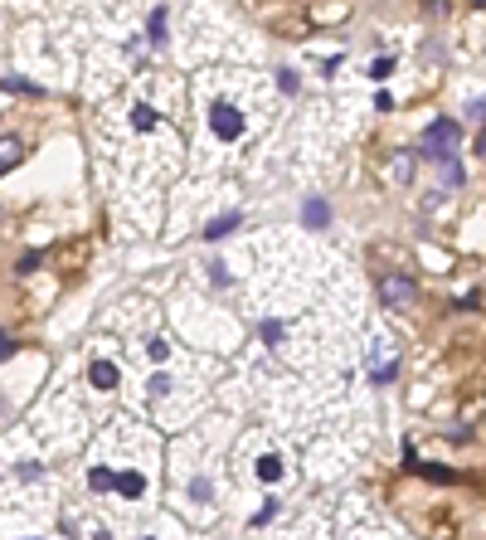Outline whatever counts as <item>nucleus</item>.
Instances as JSON below:
<instances>
[{"label":"nucleus","instance_id":"nucleus-18","mask_svg":"<svg viewBox=\"0 0 486 540\" xmlns=\"http://www.w3.org/2000/svg\"><path fill=\"white\" fill-rule=\"evenodd\" d=\"M467 112H472V117H482V122H486V98H477V103H472Z\"/></svg>","mask_w":486,"mask_h":540},{"label":"nucleus","instance_id":"nucleus-4","mask_svg":"<svg viewBox=\"0 0 486 540\" xmlns=\"http://www.w3.org/2000/svg\"><path fill=\"white\" fill-rule=\"evenodd\" d=\"M20 156H24V146H20V136H0V176H5V171H10V166H15Z\"/></svg>","mask_w":486,"mask_h":540},{"label":"nucleus","instance_id":"nucleus-16","mask_svg":"<svg viewBox=\"0 0 486 540\" xmlns=\"http://www.w3.org/2000/svg\"><path fill=\"white\" fill-rule=\"evenodd\" d=\"M278 88H283V93H296V73H292V69L278 73Z\"/></svg>","mask_w":486,"mask_h":540},{"label":"nucleus","instance_id":"nucleus-1","mask_svg":"<svg viewBox=\"0 0 486 540\" xmlns=\"http://www.w3.org/2000/svg\"><path fill=\"white\" fill-rule=\"evenodd\" d=\"M380 302H385L389 312H408V307L418 302L413 278H408V273H380Z\"/></svg>","mask_w":486,"mask_h":540},{"label":"nucleus","instance_id":"nucleus-2","mask_svg":"<svg viewBox=\"0 0 486 540\" xmlns=\"http://www.w3.org/2000/svg\"><path fill=\"white\" fill-rule=\"evenodd\" d=\"M457 141H462V127H457V122H433V127L423 132V156H428V161H448Z\"/></svg>","mask_w":486,"mask_h":540},{"label":"nucleus","instance_id":"nucleus-6","mask_svg":"<svg viewBox=\"0 0 486 540\" xmlns=\"http://www.w3.org/2000/svg\"><path fill=\"white\" fill-rule=\"evenodd\" d=\"M229 229H238V215H219L214 224H209V229H204V239H224Z\"/></svg>","mask_w":486,"mask_h":540},{"label":"nucleus","instance_id":"nucleus-19","mask_svg":"<svg viewBox=\"0 0 486 540\" xmlns=\"http://www.w3.org/2000/svg\"><path fill=\"white\" fill-rule=\"evenodd\" d=\"M477 156H486V127H482V136H477Z\"/></svg>","mask_w":486,"mask_h":540},{"label":"nucleus","instance_id":"nucleus-20","mask_svg":"<svg viewBox=\"0 0 486 540\" xmlns=\"http://www.w3.org/2000/svg\"><path fill=\"white\" fill-rule=\"evenodd\" d=\"M93 540H112V536H107V531H93Z\"/></svg>","mask_w":486,"mask_h":540},{"label":"nucleus","instance_id":"nucleus-11","mask_svg":"<svg viewBox=\"0 0 486 540\" xmlns=\"http://www.w3.org/2000/svg\"><path fill=\"white\" fill-rule=\"evenodd\" d=\"M151 39H156V44H166V10H156V15H151Z\"/></svg>","mask_w":486,"mask_h":540},{"label":"nucleus","instance_id":"nucleus-13","mask_svg":"<svg viewBox=\"0 0 486 540\" xmlns=\"http://www.w3.org/2000/svg\"><path fill=\"white\" fill-rule=\"evenodd\" d=\"M131 122H136V132H146V127H156V112H151V108H136V112H131Z\"/></svg>","mask_w":486,"mask_h":540},{"label":"nucleus","instance_id":"nucleus-9","mask_svg":"<svg viewBox=\"0 0 486 540\" xmlns=\"http://www.w3.org/2000/svg\"><path fill=\"white\" fill-rule=\"evenodd\" d=\"M258 477H263V482H278V477H283V462H278V457H263V462H258Z\"/></svg>","mask_w":486,"mask_h":540},{"label":"nucleus","instance_id":"nucleus-10","mask_svg":"<svg viewBox=\"0 0 486 540\" xmlns=\"http://www.w3.org/2000/svg\"><path fill=\"white\" fill-rule=\"evenodd\" d=\"M326 205H321V200H311V205H306V224H311V229H321V224H326Z\"/></svg>","mask_w":486,"mask_h":540},{"label":"nucleus","instance_id":"nucleus-12","mask_svg":"<svg viewBox=\"0 0 486 540\" xmlns=\"http://www.w3.org/2000/svg\"><path fill=\"white\" fill-rule=\"evenodd\" d=\"M0 88H5V93H39V88L24 83V78H0Z\"/></svg>","mask_w":486,"mask_h":540},{"label":"nucleus","instance_id":"nucleus-8","mask_svg":"<svg viewBox=\"0 0 486 540\" xmlns=\"http://www.w3.org/2000/svg\"><path fill=\"white\" fill-rule=\"evenodd\" d=\"M88 482H93V492H107V487H117V477H112L107 467H93V472H88Z\"/></svg>","mask_w":486,"mask_h":540},{"label":"nucleus","instance_id":"nucleus-15","mask_svg":"<svg viewBox=\"0 0 486 540\" xmlns=\"http://www.w3.org/2000/svg\"><path fill=\"white\" fill-rule=\"evenodd\" d=\"M423 472H428V477H433V482H452V467H438V462H428V467H423Z\"/></svg>","mask_w":486,"mask_h":540},{"label":"nucleus","instance_id":"nucleus-5","mask_svg":"<svg viewBox=\"0 0 486 540\" xmlns=\"http://www.w3.org/2000/svg\"><path fill=\"white\" fill-rule=\"evenodd\" d=\"M93 385L97 390H112L117 385V365L112 360H93Z\"/></svg>","mask_w":486,"mask_h":540},{"label":"nucleus","instance_id":"nucleus-7","mask_svg":"<svg viewBox=\"0 0 486 540\" xmlns=\"http://www.w3.org/2000/svg\"><path fill=\"white\" fill-rule=\"evenodd\" d=\"M117 487H122L127 497H141V492H146V482H141V472H122V477H117Z\"/></svg>","mask_w":486,"mask_h":540},{"label":"nucleus","instance_id":"nucleus-17","mask_svg":"<svg viewBox=\"0 0 486 540\" xmlns=\"http://www.w3.org/2000/svg\"><path fill=\"white\" fill-rule=\"evenodd\" d=\"M10 355H15V341H10V336L0 331V360H10Z\"/></svg>","mask_w":486,"mask_h":540},{"label":"nucleus","instance_id":"nucleus-3","mask_svg":"<svg viewBox=\"0 0 486 540\" xmlns=\"http://www.w3.org/2000/svg\"><path fill=\"white\" fill-rule=\"evenodd\" d=\"M209 127H214L224 141H238V136H243V117L229 108V103H214V112H209Z\"/></svg>","mask_w":486,"mask_h":540},{"label":"nucleus","instance_id":"nucleus-14","mask_svg":"<svg viewBox=\"0 0 486 540\" xmlns=\"http://www.w3.org/2000/svg\"><path fill=\"white\" fill-rule=\"evenodd\" d=\"M39 263H44V253H24V258H20V268H15V273H34V268H39Z\"/></svg>","mask_w":486,"mask_h":540}]
</instances>
